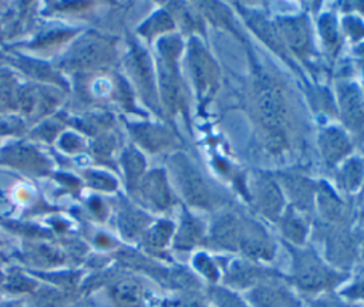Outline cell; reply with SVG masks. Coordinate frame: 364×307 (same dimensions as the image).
I'll return each mask as SVG.
<instances>
[{"instance_id": "1", "label": "cell", "mask_w": 364, "mask_h": 307, "mask_svg": "<svg viewBox=\"0 0 364 307\" xmlns=\"http://www.w3.org/2000/svg\"><path fill=\"white\" fill-rule=\"evenodd\" d=\"M255 102L260 122L272 132L283 131L287 121V105L280 87L269 75H257Z\"/></svg>"}, {"instance_id": "2", "label": "cell", "mask_w": 364, "mask_h": 307, "mask_svg": "<svg viewBox=\"0 0 364 307\" xmlns=\"http://www.w3.org/2000/svg\"><path fill=\"white\" fill-rule=\"evenodd\" d=\"M188 68L198 101L205 105L219 85V68L208 50L198 38H191L188 47Z\"/></svg>"}, {"instance_id": "3", "label": "cell", "mask_w": 364, "mask_h": 307, "mask_svg": "<svg viewBox=\"0 0 364 307\" xmlns=\"http://www.w3.org/2000/svg\"><path fill=\"white\" fill-rule=\"evenodd\" d=\"M293 252V279L299 287L314 291L334 284L338 274L328 270L321 260L309 249Z\"/></svg>"}, {"instance_id": "4", "label": "cell", "mask_w": 364, "mask_h": 307, "mask_svg": "<svg viewBox=\"0 0 364 307\" xmlns=\"http://www.w3.org/2000/svg\"><path fill=\"white\" fill-rule=\"evenodd\" d=\"M274 24L286 50H290L306 65H310L314 48L309 18L306 16H282L277 17Z\"/></svg>"}, {"instance_id": "5", "label": "cell", "mask_w": 364, "mask_h": 307, "mask_svg": "<svg viewBox=\"0 0 364 307\" xmlns=\"http://www.w3.org/2000/svg\"><path fill=\"white\" fill-rule=\"evenodd\" d=\"M172 166L185 199L193 206L209 208L212 205V195L196 168L183 155H176Z\"/></svg>"}, {"instance_id": "6", "label": "cell", "mask_w": 364, "mask_h": 307, "mask_svg": "<svg viewBox=\"0 0 364 307\" xmlns=\"http://www.w3.org/2000/svg\"><path fill=\"white\" fill-rule=\"evenodd\" d=\"M340 118L355 136L364 135V94L357 84L343 81L337 87Z\"/></svg>"}, {"instance_id": "7", "label": "cell", "mask_w": 364, "mask_h": 307, "mask_svg": "<svg viewBox=\"0 0 364 307\" xmlns=\"http://www.w3.org/2000/svg\"><path fill=\"white\" fill-rule=\"evenodd\" d=\"M239 247L253 259H264L269 260L273 256L274 247L270 242L267 233L263 230L260 225L253 220L240 222V233H239Z\"/></svg>"}, {"instance_id": "8", "label": "cell", "mask_w": 364, "mask_h": 307, "mask_svg": "<svg viewBox=\"0 0 364 307\" xmlns=\"http://www.w3.org/2000/svg\"><path fill=\"white\" fill-rule=\"evenodd\" d=\"M240 13L243 14V18L246 20V24L250 27V30L272 50L274 51L277 55H280L283 60L287 61V64H290L289 58H287V50L279 36V31L276 28V24L272 23L270 20L266 18L264 14L255 11V10H249V9H242L239 7Z\"/></svg>"}, {"instance_id": "9", "label": "cell", "mask_w": 364, "mask_h": 307, "mask_svg": "<svg viewBox=\"0 0 364 307\" xmlns=\"http://www.w3.org/2000/svg\"><path fill=\"white\" fill-rule=\"evenodd\" d=\"M253 198L257 209L270 219L280 215L283 198L279 185L266 175H260L253 182Z\"/></svg>"}, {"instance_id": "10", "label": "cell", "mask_w": 364, "mask_h": 307, "mask_svg": "<svg viewBox=\"0 0 364 307\" xmlns=\"http://www.w3.org/2000/svg\"><path fill=\"white\" fill-rule=\"evenodd\" d=\"M318 146L323 159L328 166H333L344 159L353 148L348 135L336 126H328L320 132Z\"/></svg>"}, {"instance_id": "11", "label": "cell", "mask_w": 364, "mask_h": 307, "mask_svg": "<svg viewBox=\"0 0 364 307\" xmlns=\"http://www.w3.org/2000/svg\"><path fill=\"white\" fill-rule=\"evenodd\" d=\"M250 298L256 307H299L297 300L280 284L264 283L259 284Z\"/></svg>"}, {"instance_id": "12", "label": "cell", "mask_w": 364, "mask_h": 307, "mask_svg": "<svg viewBox=\"0 0 364 307\" xmlns=\"http://www.w3.org/2000/svg\"><path fill=\"white\" fill-rule=\"evenodd\" d=\"M240 220L232 215L220 216L212 229L213 240L225 249H236L239 246Z\"/></svg>"}, {"instance_id": "13", "label": "cell", "mask_w": 364, "mask_h": 307, "mask_svg": "<svg viewBox=\"0 0 364 307\" xmlns=\"http://www.w3.org/2000/svg\"><path fill=\"white\" fill-rule=\"evenodd\" d=\"M283 186L289 192V195L294 199V203L301 209L309 208L313 202L314 186L313 183L299 175H284L282 176Z\"/></svg>"}, {"instance_id": "14", "label": "cell", "mask_w": 364, "mask_h": 307, "mask_svg": "<svg viewBox=\"0 0 364 307\" xmlns=\"http://www.w3.org/2000/svg\"><path fill=\"white\" fill-rule=\"evenodd\" d=\"M144 192L148 200H151L156 208H166L172 203V196L168 189L166 179L161 171H155L146 178Z\"/></svg>"}, {"instance_id": "15", "label": "cell", "mask_w": 364, "mask_h": 307, "mask_svg": "<svg viewBox=\"0 0 364 307\" xmlns=\"http://www.w3.org/2000/svg\"><path fill=\"white\" fill-rule=\"evenodd\" d=\"M364 179V161L360 158H350L338 169V183L347 192L358 189Z\"/></svg>"}, {"instance_id": "16", "label": "cell", "mask_w": 364, "mask_h": 307, "mask_svg": "<svg viewBox=\"0 0 364 307\" xmlns=\"http://www.w3.org/2000/svg\"><path fill=\"white\" fill-rule=\"evenodd\" d=\"M202 237H203V230H202L200 223L189 213H185L182 217L179 232L176 235L175 246H178L179 249H185V250L192 249L193 246L200 243Z\"/></svg>"}, {"instance_id": "17", "label": "cell", "mask_w": 364, "mask_h": 307, "mask_svg": "<svg viewBox=\"0 0 364 307\" xmlns=\"http://www.w3.org/2000/svg\"><path fill=\"white\" fill-rule=\"evenodd\" d=\"M283 235L291 240L293 243H303L306 233H307V225L304 222V219L294 210V209H289L284 216L282 217L280 222Z\"/></svg>"}, {"instance_id": "18", "label": "cell", "mask_w": 364, "mask_h": 307, "mask_svg": "<svg viewBox=\"0 0 364 307\" xmlns=\"http://www.w3.org/2000/svg\"><path fill=\"white\" fill-rule=\"evenodd\" d=\"M263 277V270L257 269L255 266H250L247 263L239 262V263H233L228 279L232 284H237V286H247L256 280H260Z\"/></svg>"}, {"instance_id": "19", "label": "cell", "mask_w": 364, "mask_h": 307, "mask_svg": "<svg viewBox=\"0 0 364 307\" xmlns=\"http://www.w3.org/2000/svg\"><path fill=\"white\" fill-rule=\"evenodd\" d=\"M318 31L323 38V43L330 50V53L337 54L340 47V34L337 28V21L333 14H323L318 18Z\"/></svg>"}, {"instance_id": "20", "label": "cell", "mask_w": 364, "mask_h": 307, "mask_svg": "<svg viewBox=\"0 0 364 307\" xmlns=\"http://www.w3.org/2000/svg\"><path fill=\"white\" fill-rule=\"evenodd\" d=\"M317 199L320 208L330 219H340L344 215V206L341 200L334 195V192L327 185H320L317 192Z\"/></svg>"}, {"instance_id": "21", "label": "cell", "mask_w": 364, "mask_h": 307, "mask_svg": "<svg viewBox=\"0 0 364 307\" xmlns=\"http://www.w3.org/2000/svg\"><path fill=\"white\" fill-rule=\"evenodd\" d=\"M144 144L146 146H149L151 149H161V148H166L171 142H172V138L171 135L166 132V129L164 128H149L144 132Z\"/></svg>"}, {"instance_id": "22", "label": "cell", "mask_w": 364, "mask_h": 307, "mask_svg": "<svg viewBox=\"0 0 364 307\" xmlns=\"http://www.w3.org/2000/svg\"><path fill=\"white\" fill-rule=\"evenodd\" d=\"M173 28V21L169 14L165 11H159L146 23V28H144V34L154 36L164 31H171Z\"/></svg>"}, {"instance_id": "23", "label": "cell", "mask_w": 364, "mask_h": 307, "mask_svg": "<svg viewBox=\"0 0 364 307\" xmlns=\"http://www.w3.org/2000/svg\"><path fill=\"white\" fill-rule=\"evenodd\" d=\"M171 232H172V225H171V223H168V222L159 223L158 226H155V227L151 230V233H149V236H148L149 243H151L152 246H156V247L164 246V244L168 242V239H169V236H171Z\"/></svg>"}, {"instance_id": "24", "label": "cell", "mask_w": 364, "mask_h": 307, "mask_svg": "<svg viewBox=\"0 0 364 307\" xmlns=\"http://www.w3.org/2000/svg\"><path fill=\"white\" fill-rule=\"evenodd\" d=\"M343 27L346 34L354 41L364 37V23L357 18V16H346L343 20Z\"/></svg>"}, {"instance_id": "25", "label": "cell", "mask_w": 364, "mask_h": 307, "mask_svg": "<svg viewBox=\"0 0 364 307\" xmlns=\"http://www.w3.org/2000/svg\"><path fill=\"white\" fill-rule=\"evenodd\" d=\"M212 297L219 307H246L239 297L225 289H215L212 291Z\"/></svg>"}, {"instance_id": "26", "label": "cell", "mask_w": 364, "mask_h": 307, "mask_svg": "<svg viewBox=\"0 0 364 307\" xmlns=\"http://www.w3.org/2000/svg\"><path fill=\"white\" fill-rule=\"evenodd\" d=\"M193 264L209 280H212V281L216 280V277H218L216 267H215V264L210 262V259L206 254H196V257L193 260Z\"/></svg>"}, {"instance_id": "27", "label": "cell", "mask_w": 364, "mask_h": 307, "mask_svg": "<svg viewBox=\"0 0 364 307\" xmlns=\"http://www.w3.org/2000/svg\"><path fill=\"white\" fill-rule=\"evenodd\" d=\"M344 294L350 298H364V277L357 280L351 287H348Z\"/></svg>"}, {"instance_id": "28", "label": "cell", "mask_w": 364, "mask_h": 307, "mask_svg": "<svg viewBox=\"0 0 364 307\" xmlns=\"http://www.w3.org/2000/svg\"><path fill=\"white\" fill-rule=\"evenodd\" d=\"M363 254H364V249H363Z\"/></svg>"}]
</instances>
